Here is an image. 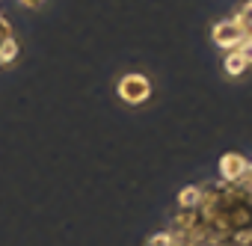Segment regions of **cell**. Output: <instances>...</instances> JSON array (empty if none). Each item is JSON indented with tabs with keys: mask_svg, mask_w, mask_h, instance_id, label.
Instances as JSON below:
<instances>
[{
	"mask_svg": "<svg viewBox=\"0 0 252 246\" xmlns=\"http://www.w3.org/2000/svg\"><path fill=\"white\" fill-rule=\"evenodd\" d=\"M116 95L125 101V104H146L152 98V80L140 71H131V74H122L119 83H116Z\"/></svg>",
	"mask_w": 252,
	"mask_h": 246,
	"instance_id": "obj_1",
	"label": "cell"
},
{
	"mask_svg": "<svg viewBox=\"0 0 252 246\" xmlns=\"http://www.w3.org/2000/svg\"><path fill=\"white\" fill-rule=\"evenodd\" d=\"M211 39H214V45H217V48H222V51H234V48L246 39V33L237 27V21H234V18H225V21H217V24H214Z\"/></svg>",
	"mask_w": 252,
	"mask_h": 246,
	"instance_id": "obj_2",
	"label": "cell"
},
{
	"mask_svg": "<svg viewBox=\"0 0 252 246\" xmlns=\"http://www.w3.org/2000/svg\"><path fill=\"white\" fill-rule=\"evenodd\" d=\"M246 169H249V160L243 154H237V152H225L220 157V181H225V184L243 181L246 178Z\"/></svg>",
	"mask_w": 252,
	"mask_h": 246,
	"instance_id": "obj_3",
	"label": "cell"
},
{
	"mask_svg": "<svg viewBox=\"0 0 252 246\" xmlns=\"http://www.w3.org/2000/svg\"><path fill=\"white\" fill-rule=\"evenodd\" d=\"M18 54H21V45H18V39H15V36L0 39V65L15 62V60H18Z\"/></svg>",
	"mask_w": 252,
	"mask_h": 246,
	"instance_id": "obj_4",
	"label": "cell"
},
{
	"mask_svg": "<svg viewBox=\"0 0 252 246\" xmlns=\"http://www.w3.org/2000/svg\"><path fill=\"white\" fill-rule=\"evenodd\" d=\"M199 199H202V187H199V184L184 187V190L178 193V211H193V208L199 205Z\"/></svg>",
	"mask_w": 252,
	"mask_h": 246,
	"instance_id": "obj_5",
	"label": "cell"
},
{
	"mask_svg": "<svg viewBox=\"0 0 252 246\" xmlns=\"http://www.w3.org/2000/svg\"><path fill=\"white\" fill-rule=\"evenodd\" d=\"M222 65H225V74L228 77H240L249 65H246V60L237 54V51H225V60H222Z\"/></svg>",
	"mask_w": 252,
	"mask_h": 246,
	"instance_id": "obj_6",
	"label": "cell"
},
{
	"mask_svg": "<svg viewBox=\"0 0 252 246\" xmlns=\"http://www.w3.org/2000/svg\"><path fill=\"white\" fill-rule=\"evenodd\" d=\"M231 18H234V21H237V27L249 36V33H252V0H246V3H243Z\"/></svg>",
	"mask_w": 252,
	"mask_h": 246,
	"instance_id": "obj_7",
	"label": "cell"
},
{
	"mask_svg": "<svg viewBox=\"0 0 252 246\" xmlns=\"http://www.w3.org/2000/svg\"><path fill=\"white\" fill-rule=\"evenodd\" d=\"M234 51H237V54L246 60V65H252V39H243V42H240Z\"/></svg>",
	"mask_w": 252,
	"mask_h": 246,
	"instance_id": "obj_8",
	"label": "cell"
},
{
	"mask_svg": "<svg viewBox=\"0 0 252 246\" xmlns=\"http://www.w3.org/2000/svg\"><path fill=\"white\" fill-rule=\"evenodd\" d=\"M146 246H169V231H158L146 240Z\"/></svg>",
	"mask_w": 252,
	"mask_h": 246,
	"instance_id": "obj_9",
	"label": "cell"
},
{
	"mask_svg": "<svg viewBox=\"0 0 252 246\" xmlns=\"http://www.w3.org/2000/svg\"><path fill=\"white\" fill-rule=\"evenodd\" d=\"M18 3L24 9H39V6H45V0H18Z\"/></svg>",
	"mask_w": 252,
	"mask_h": 246,
	"instance_id": "obj_10",
	"label": "cell"
},
{
	"mask_svg": "<svg viewBox=\"0 0 252 246\" xmlns=\"http://www.w3.org/2000/svg\"><path fill=\"white\" fill-rule=\"evenodd\" d=\"M246 178L252 181V160H249V169H246Z\"/></svg>",
	"mask_w": 252,
	"mask_h": 246,
	"instance_id": "obj_11",
	"label": "cell"
},
{
	"mask_svg": "<svg viewBox=\"0 0 252 246\" xmlns=\"http://www.w3.org/2000/svg\"><path fill=\"white\" fill-rule=\"evenodd\" d=\"M246 39H252V33H249V36H246Z\"/></svg>",
	"mask_w": 252,
	"mask_h": 246,
	"instance_id": "obj_12",
	"label": "cell"
}]
</instances>
